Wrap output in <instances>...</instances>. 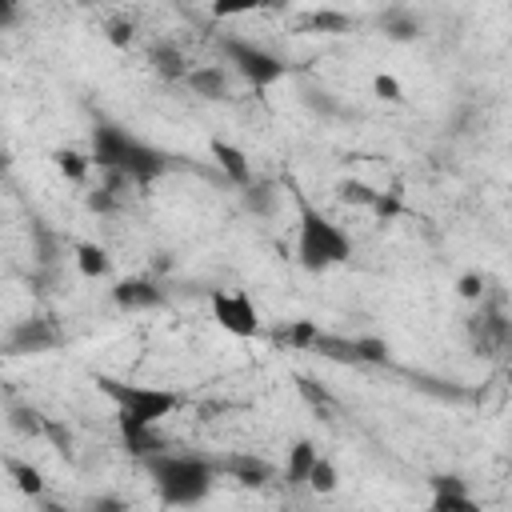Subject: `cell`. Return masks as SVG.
Segmentation results:
<instances>
[{"mask_svg": "<svg viewBox=\"0 0 512 512\" xmlns=\"http://www.w3.org/2000/svg\"><path fill=\"white\" fill-rule=\"evenodd\" d=\"M432 492L436 496H432L428 512H480V504L472 500V492H468V484L460 476H436Z\"/></svg>", "mask_w": 512, "mask_h": 512, "instance_id": "obj_8", "label": "cell"}, {"mask_svg": "<svg viewBox=\"0 0 512 512\" xmlns=\"http://www.w3.org/2000/svg\"><path fill=\"white\" fill-rule=\"evenodd\" d=\"M44 512H72V508H44Z\"/></svg>", "mask_w": 512, "mask_h": 512, "instance_id": "obj_26", "label": "cell"}, {"mask_svg": "<svg viewBox=\"0 0 512 512\" xmlns=\"http://www.w3.org/2000/svg\"><path fill=\"white\" fill-rule=\"evenodd\" d=\"M376 92H380L384 100H400V84H396L392 76H376Z\"/></svg>", "mask_w": 512, "mask_h": 512, "instance_id": "obj_23", "label": "cell"}, {"mask_svg": "<svg viewBox=\"0 0 512 512\" xmlns=\"http://www.w3.org/2000/svg\"><path fill=\"white\" fill-rule=\"evenodd\" d=\"M480 288H484L480 276H464V280H460V292H464V296H480Z\"/></svg>", "mask_w": 512, "mask_h": 512, "instance_id": "obj_24", "label": "cell"}, {"mask_svg": "<svg viewBox=\"0 0 512 512\" xmlns=\"http://www.w3.org/2000/svg\"><path fill=\"white\" fill-rule=\"evenodd\" d=\"M112 300H116L120 312H148V308H156L164 296H160V288H156L152 280H120V284L112 288Z\"/></svg>", "mask_w": 512, "mask_h": 512, "instance_id": "obj_9", "label": "cell"}, {"mask_svg": "<svg viewBox=\"0 0 512 512\" xmlns=\"http://www.w3.org/2000/svg\"><path fill=\"white\" fill-rule=\"evenodd\" d=\"M12 16H16V8H12V4H0V24H8Z\"/></svg>", "mask_w": 512, "mask_h": 512, "instance_id": "obj_25", "label": "cell"}, {"mask_svg": "<svg viewBox=\"0 0 512 512\" xmlns=\"http://www.w3.org/2000/svg\"><path fill=\"white\" fill-rule=\"evenodd\" d=\"M316 336H320V328H316L312 320H296V324L288 328V344H296V348H312Z\"/></svg>", "mask_w": 512, "mask_h": 512, "instance_id": "obj_21", "label": "cell"}, {"mask_svg": "<svg viewBox=\"0 0 512 512\" xmlns=\"http://www.w3.org/2000/svg\"><path fill=\"white\" fill-rule=\"evenodd\" d=\"M352 344H356V360H372V364H384L388 360V344L384 340L364 336V340H352Z\"/></svg>", "mask_w": 512, "mask_h": 512, "instance_id": "obj_20", "label": "cell"}, {"mask_svg": "<svg viewBox=\"0 0 512 512\" xmlns=\"http://www.w3.org/2000/svg\"><path fill=\"white\" fill-rule=\"evenodd\" d=\"M184 80L204 100H224L228 96V72H224V64H196V68H188Z\"/></svg>", "mask_w": 512, "mask_h": 512, "instance_id": "obj_10", "label": "cell"}, {"mask_svg": "<svg viewBox=\"0 0 512 512\" xmlns=\"http://www.w3.org/2000/svg\"><path fill=\"white\" fill-rule=\"evenodd\" d=\"M340 196H344V200H360V204H376V200H380V196H376L368 184H360V180H344V184H340Z\"/></svg>", "mask_w": 512, "mask_h": 512, "instance_id": "obj_22", "label": "cell"}, {"mask_svg": "<svg viewBox=\"0 0 512 512\" xmlns=\"http://www.w3.org/2000/svg\"><path fill=\"white\" fill-rule=\"evenodd\" d=\"M212 316L228 336L248 340L260 332V312L248 292H212Z\"/></svg>", "mask_w": 512, "mask_h": 512, "instance_id": "obj_6", "label": "cell"}, {"mask_svg": "<svg viewBox=\"0 0 512 512\" xmlns=\"http://www.w3.org/2000/svg\"><path fill=\"white\" fill-rule=\"evenodd\" d=\"M336 484H340V472H336V464L328 460V456H316V464H312V472H308V484L304 488H312V492H336Z\"/></svg>", "mask_w": 512, "mask_h": 512, "instance_id": "obj_14", "label": "cell"}, {"mask_svg": "<svg viewBox=\"0 0 512 512\" xmlns=\"http://www.w3.org/2000/svg\"><path fill=\"white\" fill-rule=\"evenodd\" d=\"M76 268L84 276H108L112 272V260L100 244H76Z\"/></svg>", "mask_w": 512, "mask_h": 512, "instance_id": "obj_13", "label": "cell"}, {"mask_svg": "<svg viewBox=\"0 0 512 512\" xmlns=\"http://www.w3.org/2000/svg\"><path fill=\"white\" fill-rule=\"evenodd\" d=\"M228 472H236V480L244 484H264L272 476V468L264 460H252V456H240V460H228Z\"/></svg>", "mask_w": 512, "mask_h": 512, "instance_id": "obj_16", "label": "cell"}, {"mask_svg": "<svg viewBox=\"0 0 512 512\" xmlns=\"http://www.w3.org/2000/svg\"><path fill=\"white\" fill-rule=\"evenodd\" d=\"M244 200H248V208H252V212H260V216H268V212L276 208V200H280V192H276L272 184H248V192H244Z\"/></svg>", "mask_w": 512, "mask_h": 512, "instance_id": "obj_18", "label": "cell"}, {"mask_svg": "<svg viewBox=\"0 0 512 512\" xmlns=\"http://www.w3.org/2000/svg\"><path fill=\"white\" fill-rule=\"evenodd\" d=\"M56 164H60V172H64V176H72V180H84L92 160H84L76 148H60V152H56Z\"/></svg>", "mask_w": 512, "mask_h": 512, "instance_id": "obj_19", "label": "cell"}, {"mask_svg": "<svg viewBox=\"0 0 512 512\" xmlns=\"http://www.w3.org/2000/svg\"><path fill=\"white\" fill-rule=\"evenodd\" d=\"M296 208H300V220H296V260L308 272H328V268L344 264L352 256L348 232L336 220H328L324 212H316L300 192H296Z\"/></svg>", "mask_w": 512, "mask_h": 512, "instance_id": "obj_4", "label": "cell"}, {"mask_svg": "<svg viewBox=\"0 0 512 512\" xmlns=\"http://www.w3.org/2000/svg\"><path fill=\"white\" fill-rule=\"evenodd\" d=\"M92 164L104 168L112 180H128V184H152L164 168L168 156L152 144H144L140 136L124 132L120 124H100L92 132Z\"/></svg>", "mask_w": 512, "mask_h": 512, "instance_id": "obj_2", "label": "cell"}, {"mask_svg": "<svg viewBox=\"0 0 512 512\" xmlns=\"http://www.w3.org/2000/svg\"><path fill=\"white\" fill-rule=\"evenodd\" d=\"M220 52H224L228 68H232L240 80L256 84V88H268V84H276V80L288 72V64H284L276 52H268V48H260V44H252V40H240V36H224V40H220Z\"/></svg>", "mask_w": 512, "mask_h": 512, "instance_id": "obj_5", "label": "cell"}, {"mask_svg": "<svg viewBox=\"0 0 512 512\" xmlns=\"http://www.w3.org/2000/svg\"><path fill=\"white\" fill-rule=\"evenodd\" d=\"M56 340H60V332L48 320H20L8 336V348H12V356H32V352H48Z\"/></svg>", "mask_w": 512, "mask_h": 512, "instance_id": "obj_7", "label": "cell"}, {"mask_svg": "<svg viewBox=\"0 0 512 512\" xmlns=\"http://www.w3.org/2000/svg\"><path fill=\"white\" fill-rule=\"evenodd\" d=\"M152 60H156V72L160 76H188V64H184V56L172 44H156Z\"/></svg>", "mask_w": 512, "mask_h": 512, "instance_id": "obj_17", "label": "cell"}, {"mask_svg": "<svg viewBox=\"0 0 512 512\" xmlns=\"http://www.w3.org/2000/svg\"><path fill=\"white\" fill-rule=\"evenodd\" d=\"M8 472H12V480H16V488H20L24 496H40V492H44L40 468H32V464H24V460H8Z\"/></svg>", "mask_w": 512, "mask_h": 512, "instance_id": "obj_15", "label": "cell"}, {"mask_svg": "<svg viewBox=\"0 0 512 512\" xmlns=\"http://www.w3.org/2000/svg\"><path fill=\"white\" fill-rule=\"evenodd\" d=\"M148 476L152 488L160 496V504L168 508H196L208 500L212 484H216V468L204 456L192 452H156L148 456Z\"/></svg>", "mask_w": 512, "mask_h": 512, "instance_id": "obj_3", "label": "cell"}, {"mask_svg": "<svg viewBox=\"0 0 512 512\" xmlns=\"http://www.w3.org/2000/svg\"><path fill=\"white\" fill-rule=\"evenodd\" d=\"M96 384L116 404L124 444L136 456H156L160 452L156 448V428H160V420H168L176 412L180 396L172 388H160V384H132V380H116V376H100Z\"/></svg>", "mask_w": 512, "mask_h": 512, "instance_id": "obj_1", "label": "cell"}, {"mask_svg": "<svg viewBox=\"0 0 512 512\" xmlns=\"http://www.w3.org/2000/svg\"><path fill=\"white\" fill-rule=\"evenodd\" d=\"M316 456H320V448H316L312 440H300V444L288 448V464H284V480H288V488H304V484H308V472H312Z\"/></svg>", "mask_w": 512, "mask_h": 512, "instance_id": "obj_11", "label": "cell"}, {"mask_svg": "<svg viewBox=\"0 0 512 512\" xmlns=\"http://www.w3.org/2000/svg\"><path fill=\"white\" fill-rule=\"evenodd\" d=\"M212 156H216V164L228 172V180H236V184H252V168H248V156L236 148V144H228V140H212Z\"/></svg>", "mask_w": 512, "mask_h": 512, "instance_id": "obj_12", "label": "cell"}]
</instances>
